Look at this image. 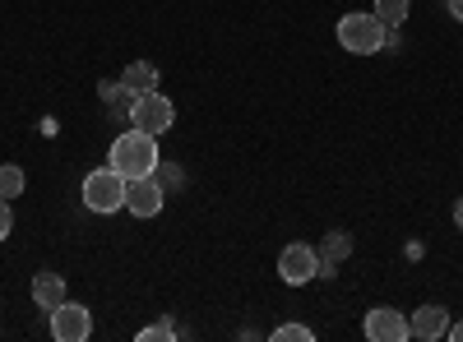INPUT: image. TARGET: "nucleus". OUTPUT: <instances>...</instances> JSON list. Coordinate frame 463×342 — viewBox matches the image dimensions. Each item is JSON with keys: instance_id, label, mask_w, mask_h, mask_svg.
I'll list each match as a JSON object with an SVG mask.
<instances>
[{"instance_id": "f257e3e1", "label": "nucleus", "mask_w": 463, "mask_h": 342, "mask_svg": "<svg viewBox=\"0 0 463 342\" xmlns=\"http://www.w3.org/2000/svg\"><path fill=\"white\" fill-rule=\"evenodd\" d=\"M158 134H148L139 125H130L126 134H116L111 148H107V167H116L126 180H139V176H153L158 171Z\"/></svg>"}, {"instance_id": "f03ea898", "label": "nucleus", "mask_w": 463, "mask_h": 342, "mask_svg": "<svg viewBox=\"0 0 463 342\" xmlns=\"http://www.w3.org/2000/svg\"><path fill=\"white\" fill-rule=\"evenodd\" d=\"M338 47L353 56H375L384 51V23L371 10H347L338 19Z\"/></svg>"}, {"instance_id": "7ed1b4c3", "label": "nucleus", "mask_w": 463, "mask_h": 342, "mask_svg": "<svg viewBox=\"0 0 463 342\" xmlns=\"http://www.w3.org/2000/svg\"><path fill=\"white\" fill-rule=\"evenodd\" d=\"M84 208L89 213H121L126 208V176L116 171V167H98V171H89L84 176Z\"/></svg>"}, {"instance_id": "20e7f679", "label": "nucleus", "mask_w": 463, "mask_h": 342, "mask_svg": "<svg viewBox=\"0 0 463 342\" xmlns=\"http://www.w3.org/2000/svg\"><path fill=\"white\" fill-rule=\"evenodd\" d=\"M130 125H139V130H148V134H167L172 125H176V106H172V97H163L158 88L153 93H144V97H135L130 102Z\"/></svg>"}, {"instance_id": "39448f33", "label": "nucleus", "mask_w": 463, "mask_h": 342, "mask_svg": "<svg viewBox=\"0 0 463 342\" xmlns=\"http://www.w3.org/2000/svg\"><path fill=\"white\" fill-rule=\"evenodd\" d=\"M279 278H283L288 287L316 282V278H320V250H316V245H306V241L283 245V254H279Z\"/></svg>"}, {"instance_id": "423d86ee", "label": "nucleus", "mask_w": 463, "mask_h": 342, "mask_svg": "<svg viewBox=\"0 0 463 342\" xmlns=\"http://www.w3.org/2000/svg\"><path fill=\"white\" fill-rule=\"evenodd\" d=\"M163 204H167V195H163L158 171L139 176V180H126V213H135V217H158Z\"/></svg>"}, {"instance_id": "0eeeda50", "label": "nucleus", "mask_w": 463, "mask_h": 342, "mask_svg": "<svg viewBox=\"0 0 463 342\" xmlns=\"http://www.w3.org/2000/svg\"><path fill=\"white\" fill-rule=\"evenodd\" d=\"M89 333H93L89 306H80V300H61V306L52 310V337L56 342H84Z\"/></svg>"}, {"instance_id": "6e6552de", "label": "nucleus", "mask_w": 463, "mask_h": 342, "mask_svg": "<svg viewBox=\"0 0 463 342\" xmlns=\"http://www.w3.org/2000/svg\"><path fill=\"white\" fill-rule=\"evenodd\" d=\"M362 333H366L371 342H408V337H412V324H408V315L394 310V306H375V310H366Z\"/></svg>"}, {"instance_id": "1a4fd4ad", "label": "nucleus", "mask_w": 463, "mask_h": 342, "mask_svg": "<svg viewBox=\"0 0 463 342\" xmlns=\"http://www.w3.org/2000/svg\"><path fill=\"white\" fill-rule=\"evenodd\" d=\"M408 324H412V337L436 342V337H445V333H449V310L431 300V306H417V310L408 315Z\"/></svg>"}, {"instance_id": "9d476101", "label": "nucleus", "mask_w": 463, "mask_h": 342, "mask_svg": "<svg viewBox=\"0 0 463 342\" xmlns=\"http://www.w3.org/2000/svg\"><path fill=\"white\" fill-rule=\"evenodd\" d=\"M158 88V65H148V60H130L126 69H121V93L135 102V97H144V93H153Z\"/></svg>"}, {"instance_id": "9b49d317", "label": "nucleus", "mask_w": 463, "mask_h": 342, "mask_svg": "<svg viewBox=\"0 0 463 342\" xmlns=\"http://www.w3.org/2000/svg\"><path fill=\"white\" fill-rule=\"evenodd\" d=\"M33 300H37V310H47V315H52L61 300H70V296H65V278L43 269V273L33 278Z\"/></svg>"}, {"instance_id": "f8f14e48", "label": "nucleus", "mask_w": 463, "mask_h": 342, "mask_svg": "<svg viewBox=\"0 0 463 342\" xmlns=\"http://www.w3.org/2000/svg\"><path fill=\"white\" fill-rule=\"evenodd\" d=\"M371 14H375L384 28H399V23L412 14V0H375V5H371Z\"/></svg>"}, {"instance_id": "ddd939ff", "label": "nucleus", "mask_w": 463, "mask_h": 342, "mask_svg": "<svg viewBox=\"0 0 463 342\" xmlns=\"http://www.w3.org/2000/svg\"><path fill=\"white\" fill-rule=\"evenodd\" d=\"M24 189H28L24 167H14V162H0V195H5V199H19Z\"/></svg>"}, {"instance_id": "4468645a", "label": "nucleus", "mask_w": 463, "mask_h": 342, "mask_svg": "<svg viewBox=\"0 0 463 342\" xmlns=\"http://www.w3.org/2000/svg\"><path fill=\"white\" fill-rule=\"evenodd\" d=\"M353 254V232H329L325 236V250H320V263H338Z\"/></svg>"}, {"instance_id": "2eb2a0df", "label": "nucleus", "mask_w": 463, "mask_h": 342, "mask_svg": "<svg viewBox=\"0 0 463 342\" xmlns=\"http://www.w3.org/2000/svg\"><path fill=\"white\" fill-rule=\"evenodd\" d=\"M274 337H279V342H311L316 333L306 328V324H279V328H274Z\"/></svg>"}, {"instance_id": "dca6fc26", "label": "nucleus", "mask_w": 463, "mask_h": 342, "mask_svg": "<svg viewBox=\"0 0 463 342\" xmlns=\"http://www.w3.org/2000/svg\"><path fill=\"white\" fill-rule=\"evenodd\" d=\"M10 232H14V208H10L5 195H0V241H10Z\"/></svg>"}, {"instance_id": "f3484780", "label": "nucleus", "mask_w": 463, "mask_h": 342, "mask_svg": "<svg viewBox=\"0 0 463 342\" xmlns=\"http://www.w3.org/2000/svg\"><path fill=\"white\" fill-rule=\"evenodd\" d=\"M172 333H176V328H172L167 319H158V324H148V328H139V337H144V342H148V337H172Z\"/></svg>"}, {"instance_id": "a211bd4d", "label": "nucleus", "mask_w": 463, "mask_h": 342, "mask_svg": "<svg viewBox=\"0 0 463 342\" xmlns=\"http://www.w3.org/2000/svg\"><path fill=\"white\" fill-rule=\"evenodd\" d=\"M445 337H454V342H463V319H458V324H449V333H445Z\"/></svg>"}, {"instance_id": "6ab92c4d", "label": "nucleus", "mask_w": 463, "mask_h": 342, "mask_svg": "<svg viewBox=\"0 0 463 342\" xmlns=\"http://www.w3.org/2000/svg\"><path fill=\"white\" fill-rule=\"evenodd\" d=\"M449 14H454V19L463 23V0H449Z\"/></svg>"}, {"instance_id": "aec40b11", "label": "nucleus", "mask_w": 463, "mask_h": 342, "mask_svg": "<svg viewBox=\"0 0 463 342\" xmlns=\"http://www.w3.org/2000/svg\"><path fill=\"white\" fill-rule=\"evenodd\" d=\"M454 222L463 226V199H454Z\"/></svg>"}]
</instances>
